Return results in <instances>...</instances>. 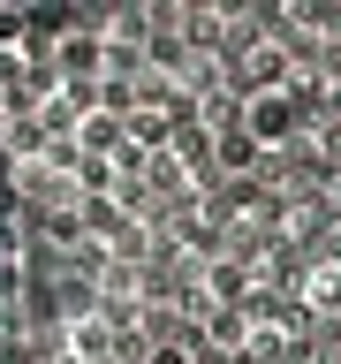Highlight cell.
Segmentation results:
<instances>
[{"label": "cell", "instance_id": "cell-1", "mask_svg": "<svg viewBox=\"0 0 341 364\" xmlns=\"http://www.w3.org/2000/svg\"><path fill=\"white\" fill-rule=\"evenodd\" d=\"M0 334H8V228H0Z\"/></svg>", "mask_w": 341, "mask_h": 364}]
</instances>
